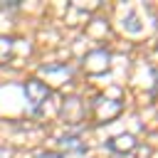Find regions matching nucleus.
I'll use <instances>...</instances> for the list:
<instances>
[{"mask_svg": "<svg viewBox=\"0 0 158 158\" xmlns=\"http://www.w3.org/2000/svg\"><path fill=\"white\" fill-rule=\"evenodd\" d=\"M25 96H27L30 106L37 109V106H42V104L49 99V86H47L44 81H40V79H30V81L25 84Z\"/></svg>", "mask_w": 158, "mask_h": 158, "instance_id": "obj_1", "label": "nucleus"}, {"mask_svg": "<svg viewBox=\"0 0 158 158\" xmlns=\"http://www.w3.org/2000/svg\"><path fill=\"white\" fill-rule=\"evenodd\" d=\"M86 146L79 136H62L59 138V158H81Z\"/></svg>", "mask_w": 158, "mask_h": 158, "instance_id": "obj_2", "label": "nucleus"}, {"mask_svg": "<svg viewBox=\"0 0 158 158\" xmlns=\"http://www.w3.org/2000/svg\"><path fill=\"white\" fill-rule=\"evenodd\" d=\"M62 116H64L69 123H79L81 116H84V109H81L79 99H67V104L62 106Z\"/></svg>", "mask_w": 158, "mask_h": 158, "instance_id": "obj_3", "label": "nucleus"}, {"mask_svg": "<svg viewBox=\"0 0 158 158\" xmlns=\"http://www.w3.org/2000/svg\"><path fill=\"white\" fill-rule=\"evenodd\" d=\"M114 151H121V153H126V151H131V148H136V141H133V136H128V133H123V136H116V138H111V143H109Z\"/></svg>", "mask_w": 158, "mask_h": 158, "instance_id": "obj_4", "label": "nucleus"}, {"mask_svg": "<svg viewBox=\"0 0 158 158\" xmlns=\"http://www.w3.org/2000/svg\"><path fill=\"white\" fill-rule=\"evenodd\" d=\"M12 52H15V44H12V40H10V37H0V64L10 62Z\"/></svg>", "mask_w": 158, "mask_h": 158, "instance_id": "obj_5", "label": "nucleus"}, {"mask_svg": "<svg viewBox=\"0 0 158 158\" xmlns=\"http://www.w3.org/2000/svg\"><path fill=\"white\" fill-rule=\"evenodd\" d=\"M37 158H59V153H42V156H37Z\"/></svg>", "mask_w": 158, "mask_h": 158, "instance_id": "obj_6", "label": "nucleus"}]
</instances>
